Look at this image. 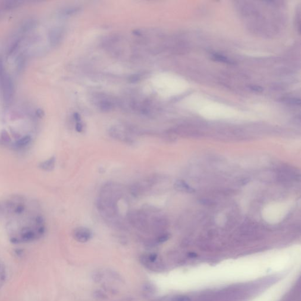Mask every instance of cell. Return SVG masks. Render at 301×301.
Returning <instances> with one entry per match:
<instances>
[{"label":"cell","instance_id":"6da1fadb","mask_svg":"<svg viewBox=\"0 0 301 301\" xmlns=\"http://www.w3.org/2000/svg\"><path fill=\"white\" fill-rule=\"evenodd\" d=\"M0 91L3 103L6 108H8L14 101L15 88L12 78L7 72L0 80Z\"/></svg>","mask_w":301,"mask_h":301},{"label":"cell","instance_id":"7a4b0ae2","mask_svg":"<svg viewBox=\"0 0 301 301\" xmlns=\"http://www.w3.org/2000/svg\"><path fill=\"white\" fill-rule=\"evenodd\" d=\"M129 221L132 225L140 228L147 229L150 226L147 213L144 211H134L128 216Z\"/></svg>","mask_w":301,"mask_h":301},{"label":"cell","instance_id":"3957f363","mask_svg":"<svg viewBox=\"0 0 301 301\" xmlns=\"http://www.w3.org/2000/svg\"><path fill=\"white\" fill-rule=\"evenodd\" d=\"M74 239L81 243H85L90 241L92 238V232L85 227L77 228L73 232Z\"/></svg>","mask_w":301,"mask_h":301},{"label":"cell","instance_id":"277c9868","mask_svg":"<svg viewBox=\"0 0 301 301\" xmlns=\"http://www.w3.org/2000/svg\"><path fill=\"white\" fill-rule=\"evenodd\" d=\"M63 30L60 27H55L51 30L48 34V39L51 46L55 47L60 43L63 37Z\"/></svg>","mask_w":301,"mask_h":301},{"label":"cell","instance_id":"5b68a950","mask_svg":"<svg viewBox=\"0 0 301 301\" xmlns=\"http://www.w3.org/2000/svg\"><path fill=\"white\" fill-rule=\"evenodd\" d=\"M109 134L115 140H118L127 143H131L132 142V138L130 137L127 132L116 128H113L111 129Z\"/></svg>","mask_w":301,"mask_h":301},{"label":"cell","instance_id":"8992f818","mask_svg":"<svg viewBox=\"0 0 301 301\" xmlns=\"http://www.w3.org/2000/svg\"><path fill=\"white\" fill-rule=\"evenodd\" d=\"M55 162H56V158H55V156H52L48 159L40 163L38 166L40 169H41L43 171L50 172V171H52L55 168Z\"/></svg>","mask_w":301,"mask_h":301},{"label":"cell","instance_id":"52a82bcc","mask_svg":"<svg viewBox=\"0 0 301 301\" xmlns=\"http://www.w3.org/2000/svg\"><path fill=\"white\" fill-rule=\"evenodd\" d=\"M22 239L25 242H30L34 240L35 238V233L29 228H24L22 231Z\"/></svg>","mask_w":301,"mask_h":301},{"label":"cell","instance_id":"ba28073f","mask_svg":"<svg viewBox=\"0 0 301 301\" xmlns=\"http://www.w3.org/2000/svg\"><path fill=\"white\" fill-rule=\"evenodd\" d=\"M98 106L103 111H109L114 108V103L110 101L105 98V100H101L98 102Z\"/></svg>","mask_w":301,"mask_h":301},{"label":"cell","instance_id":"9c48e42d","mask_svg":"<svg viewBox=\"0 0 301 301\" xmlns=\"http://www.w3.org/2000/svg\"><path fill=\"white\" fill-rule=\"evenodd\" d=\"M31 141V137L29 135H25L21 138H20L17 142H16V146L17 147H24L26 145H27L28 144L30 143Z\"/></svg>","mask_w":301,"mask_h":301},{"label":"cell","instance_id":"30bf717a","mask_svg":"<svg viewBox=\"0 0 301 301\" xmlns=\"http://www.w3.org/2000/svg\"><path fill=\"white\" fill-rule=\"evenodd\" d=\"M175 188L179 191H185L187 192H192L193 190L189 186L182 181H178L175 184Z\"/></svg>","mask_w":301,"mask_h":301},{"label":"cell","instance_id":"8fae6325","mask_svg":"<svg viewBox=\"0 0 301 301\" xmlns=\"http://www.w3.org/2000/svg\"><path fill=\"white\" fill-rule=\"evenodd\" d=\"M212 57L214 59H215L216 61H220V62H224V63H226V64H233L232 61H231L228 58H226V56H224L222 55H220V54H214L212 55Z\"/></svg>","mask_w":301,"mask_h":301},{"label":"cell","instance_id":"7c38bea8","mask_svg":"<svg viewBox=\"0 0 301 301\" xmlns=\"http://www.w3.org/2000/svg\"><path fill=\"white\" fill-rule=\"evenodd\" d=\"M1 139L4 143H7V144H9L11 142V138L9 136V134L8 132L5 130H3L1 131Z\"/></svg>","mask_w":301,"mask_h":301},{"label":"cell","instance_id":"4fadbf2b","mask_svg":"<svg viewBox=\"0 0 301 301\" xmlns=\"http://www.w3.org/2000/svg\"><path fill=\"white\" fill-rule=\"evenodd\" d=\"M80 8H78V7H72V8H67L66 9H65L64 11V15H72V14H75L77 12H78V11H80Z\"/></svg>","mask_w":301,"mask_h":301},{"label":"cell","instance_id":"5bb4252c","mask_svg":"<svg viewBox=\"0 0 301 301\" xmlns=\"http://www.w3.org/2000/svg\"><path fill=\"white\" fill-rule=\"evenodd\" d=\"M169 238V235L168 234H162L159 235L157 239H156V242L157 243H163L168 241Z\"/></svg>","mask_w":301,"mask_h":301},{"label":"cell","instance_id":"9a60e30c","mask_svg":"<svg viewBox=\"0 0 301 301\" xmlns=\"http://www.w3.org/2000/svg\"><path fill=\"white\" fill-rule=\"evenodd\" d=\"M94 297L96 298L100 299V300H103L106 298V295H105L103 292H102L101 291H96L94 292Z\"/></svg>","mask_w":301,"mask_h":301},{"label":"cell","instance_id":"2e32d148","mask_svg":"<svg viewBox=\"0 0 301 301\" xmlns=\"http://www.w3.org/2000/svg\"><path fill=\"white\" fill-rule=\"evenodd\" d=\"M5 73H6V71H5V68L4 65V61H3L2 58L0 56V80Z\"/></svg>","mask_w":301,"mask_h":301},{"label":"cell","instance_id":"e0dca14e","mask_svg":"<svg viewBox=\"0 0 301 301\" xmlns=\"http://www.w3.org/2000/svg\"><path fill=\"white\" fill-rule=\"evenodd\" d=\"M24 209H25V207L24 205H19L15 208V212L17 214H21L24 211Z\"/></svg>","mask_w":301,"mask_h":301},{"label":"cell","instance_id":"ac0fdd59","mask_svg":"<svg viewBox=\"0 0 301 301\" xmlns=\"http://www.w3.org/2000/svg\"><path fill=\"white\" fill-rule=\"evenodd\" d=\"M75 130L78 132H81L83 130V125L81 122H77L75 125Z\"/></svg>","mask_w":301,"mask_h":301},{"label":"cell","instance_id":"d6986e66","mask_svg":"<svg viewBox=\"0 0 301 301\" xmlns=\"http://www.w3.org/2000/svg\"><path fill=\"white\" fill-rule=\"evenodd\" d=\"M145 291H147V292H153V285H152L150 284H145L144 287H143Z\"/></svg>","mask_w":301,"mask_h":301},{"label":"cell","instance_id":"ffe728a7","mask_svg":"<svg viewBox=\"0 0 301 301\" xmlns=\"http://www.w3.org/2000/svg\"><path fill=\"white\" fill-rule=\"evenodd\" d=\"M35 222L36 223L38 224V225H43V224H44V219L43 218V217H42L41 216H38L36 217V219H35Z\"/></svg>","mask_w":301,"mask_h":301},{"label":"cell","instance_id":"44dd1931","mask_svg":"<svg viewBox=\"0 0 301 301\" xmlns=\"http://www.w3.org/2000/svg\"><path fill=\"white\" fill-rule=\"evenodd\" d=\"M46 232V228L44 226H41L38 229V234L40 235H43Z\"/></svg>","mask_w":301,"mask_h":301},{"label":"cell","instance_id":"7402d4cb","mask_svg":"<svg viewBox=\"0 0 301 301\" xmlns=\"http://www.w3.org/2000/svg\"><path fill=\"white\" fill-rule=\"evenodd\" d=\"M176 301H191V299L188 297H180L177 299Z\"/></svg>","mask_w":301,"mask_h":301},{"label":"cell","instance_id":"603a6c76","mask_svg":"<svg viewBox=\"0 0 301 301\" xmlns=\"http://www.w3.org/2000/svg\"><path fill=\"white\" fill-rule=\"evenodd\" d=\"M251 89L253 91H257V92H260V91H263V88H261L260 87H259V86H252L250 87Z\"/></svg>","mask_w":301,"mask_h":301},{"label":"cell","instance_id":"cb8c5ba5","mask_svg":"<svg viewBox=\"0 0 301 301\" xmlns=\"http://www.w3.org/2000/svg\"><path fill=\"white\" fill-rule=\"evenodd\" d=\"M74 118L77 121V122H81V116L78 113H75L74 114Z\"/></svg>","mask_w":301,"mask_h":301},{"label":"cell","instance_id":"d4e9b609","mask_svg":"<svg viewBox=\"0 0 301 301\" xmlns=\"http://www.w3.org/2000/svg\"><path fill=\"white\" fill-rule=\"evenodd\" d=\"M10 242L14 244H17L20 242V240L17 238H12L10 239Z\"/></svg>","mask_w":301,"mask_h":301},{"label":"cell","instance_id":"484cf974","mask_svg":"<svg viewBox=\"0 0 301 301\" xmlns=\"http://www.w3.org/2000/svg\"><path fill=\"white\" fill-rule=\"evenodd\" d=\"M15 253H16L17 255H18V256H21V255H22L23 254V253H24V251H23V250H22V249H17V250H15Z\"/></svg>","mask_w":301,"mask_h":301},{"label":"cell","instance_id":"4316f807","mask_svg":"<svg viewBox=\"0 0 301 301\" xmlns=\"http://www.w3.org/2000/svg\"><path fill=\"white\" fill-rule=\"evenodd\" d=\"M188 256L190 257V258H195L197 256V255L195 253H194V252H191L188 254Z\"/></svg>","mask_w":301,"mask_h":301}]
</instances>
